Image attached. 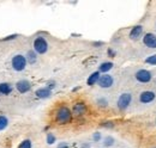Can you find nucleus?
<instances>
[{"label":"nucleus","mask_w":156,"mask_h":148,"mask_svg":"<svg viewBox=\"0 0 156 148\" xmlns=\"http://www.w3.org/2000/svg\"><path fill=\"white\" fill-rule=\"evenodd\" d=\"M71 119H72V112H71V110L66 105L59 106L57 111H55V122L58 124L64 126V124L70 123Z\"/></svg>","instance_id":"f257e3e1"},{"label":"nucleus","mask_w":156,"mask_h":148,"mask_svg":"<svg viewBox=\"0 0 156 148\" xmlns=\"http://www.w3.org/2000/svg\"><path fill=\"white\" fill-rule=\"evenodd\" d=\"M27 65H28L27 59H25V56L22 55V54H16V55L11 59V66H12V68L16 72L24 71L27 68Z\"/></svg>","instance_id":"f03ea898"},{"label":"nucleus","mask_w":156,"mask_h":148,"mask_svg":"<svg viewBox=\"0 0 156 148\" xmlns=\"http://www.w3.org/2000/svg\"><path fill=\"white\" fill-rule=\"evenodd\" d=\"M33 47H34V52L36 53V54H46L47 52H48V42H47V39L44 38V37L42 36H39L35 38V41H34V44H33Z\"/></svg>","instance_id":"7ed1b4c3"},{"label":"nucleus","mask_w":156,"mask_h":148,"mask_svg":"<svg viewBox=\"0 0 156 148\" xmlns=\"http://www.w3.org/2000/svg\"><path fill=\"white\" fill-rule=\"evenodd\" d=\"M131 102H132V94H131V93L125 92V93H122V94H120L117 100L118 109L120 111L126 110V109L130 106Z\"/></svg>","instance_id":"20e7f679"},{"label":"nucleus","mask_w":156,"mask_h":148,"mask_svg":"<svg viewBox=\"0 0 156 148\" xmlns=\"http://www.w3.org/2000/svg\"><path fill=\"white\" fill-rule=\"evenodd\" d=\"M135 78H136L137 81L140 82V84H148V82L151 81L153 74H151L150 71H148V69H139L135 74Z\"/></svg>","instance_id":"39448f33"},{"label":"nucleus","mask_w":156,"mask_h":148,"mask_svg":"<svg viewBox=\"0 0 156 148\" xmlns=\"http://www.w3.org/2000/svg\"><path fill=\"white\" fill-rule=\"evenodd\" d=\"M114 84V78L111 74H103L100 76L98 81V85L101 89H111Z\"/></svg>","instance_id":"423d86ee"},{"label":"nucleus","mask_w":156,"mask_h":148,"mask_svg":"<svg viewBox=\"0 0 156 148\" xmlns=\"http://www.w3.org/2000/svg\"><path fill=\"white\" fill-rule=\"evenodd\" d=\"M87 110H88V108H87V104L84 102H77V103L73 104L71 112H72V116L80 117V116L87 113Z\"/></svg>","instance_id":"0eeeda50"},{"label":"nucleus","mask_w":156,"mask_h":148,"mask_svg":"<svg viewBox=\"0 0 156 148\" xmlns=\"http://www.w3.org/2000/svg\"><path fill=\"white\" fill-rule=\"evenodd\" d=\"M16 90L22 94L28 93L31 90V82L27 79H22V80L16 82Z\"/></svg>","instance_id":"6e6552de"},{"label":"nucleus","mask_w":156,"mask_h":148,"mask_svg":"<svg viewBox=\"0 0 156 148\" xmlns=\"http://www.w3.org/2000/svg\"><path fill=\"white\" fill-rule=\"evenodd\" d=\"M156 99V93L154 91H143L139 94V102L142 104H149Z\"/></svg>","instance_id":"1a4fd4ad"},{"label":"nucleus","mask_w":156,"mask_h":148,"mask_svg":"<svg viewBox=\"0 0 156 148\" xmlns=\"http://www.w3.org/2000/svg\"><path fill=\"white\" fill-rule=\"evenodd\" d=\"M143 31H144L143 25H135V26L130 30V34H129L130 39H131V41H138L140 37L143 36Z\"/></svg>","instance_id":"9d476101"},{"label":"nucleus","mask_w":156,"mask_h":148,"mask_svg":"<svg viewBox=\"0 0 156 148\" xmlns=\"http://www.w3.org/2000/svg\"><path fill=\"white\" fill-rule=\"evenodd\" d=\"M143 43L145 47L151 48V49H156V35L148 32L143 36Z\"/></svg>","instance_id":"9b49d317"},{"label":"nucleus","mask_w":156,"mask_h":148,"mask_svg":"<svg viewBox=\"0 0 156 148\" xmlns=\"http://www.w3.org/2000/svg\"><path fill=\"white\" fill-rule=\"evenodd\" d=\"M36 97L40 98V99H47V98H49L51 96H52V91L51 90H48L47 87H40L36 90Z\"/></svg>","instance_id":"f8f14e48"},{"label":"nucleus","mask_w":156,"mask_h":148,"mask_svg":"<svg viewBox=\"0 0 156 148\" xmlns=\"http://www.w3.org/2000/svg\"><path fill=\"white\" fill-rule=\"evenodd\" d=\"M13 90L12 85L9 82H0V96H9Z\"/></svg>","instance_id":"ddd939ff"},{"label":"nucleus","mask_w":156,"mask_h":148,"mask_svg":"<svg viewBox=\"0 0 156 148\" xmlns=\"http://www.w3.org/2000/svg\"><path fill=\"white\" fill-rule=\"evenodd\" d=\"M113 62H109V61H106V62H102L100 66H98V72L103 74H108V72L113 68Z\"/></svg>","instance_id":"4468645a"},{"label":"nucleus","mask_w":156,"mask_h":148,"mask_svg":"<svg viewBox=\"0 0 156 148\" xmlns=\"http://www.w3.org/2000/svg\"><path fill=\"white\" fill-rule=\"evenodd\" d=\"M100 76H101V73H100L98 71L94 72V73H91L90 75H89L88 80H87V85H88V86H94L95 84H98Z\"/></svg>","instance_id":"2eb2a0df"},{"label":"nucleus","mask_w":156,"mask_h":148,"mask_svg":"<svg viewBox=\"0 0 156 148\" xmlns=\"http://www.w3.org/2000/svg\"><path fill=\"white\" fill-rule=\"evenodd\" d=\"M25 59H27V62H28V63L34 65V63H36V61H37V54H36L34 50H29V52L27 53V55H25Z\"/></svg>","instance_id":"dca6fc26"},{"label":"nucleus","mask_w":156,"mask_h":148,"mask_svg":"<svg viewBox=\"0 0 156 148\" xmlns=\"http://www.w3.org/2000/svg\"><path fill=\"white\" fill-rule=\"evenodd\" d=\"M114 142H115V140H114V137L113 136H106L105 139H103V146L105 147H112L113 145H114Z\"/></svg>","instance_id":"f3484780"},{"label":"nucleus","mask_w":156,"mask_h":148,"mask_svg":"<svg viewBox=\"0 0 156 148\" xmlns=\"http://www.w3.org/2000/svg\"><path fill=\"white\" fill-rule=\"evenodd\" d=\"M96 104H98V106L100 108H107L108 106V99L107 98H105V97H100L96 99Z\"/></svg>","instance_id":"a211bd4d"},{"label":"nucleus","mask_w":156,"mask_h":148,"mask_svg":"<svg viewBox=\"0 0 156 148\" xmlns=\"http://www.w3.org/2000/svg\"><path fill=\"white\" fill-rule=\"evenodd\" d=\"M9 126V118L6 116H0V131L4 129H6Z\"/></svg>","instance_id":"6ab92c4d"},{"label":"nucleus","mask_w":156,"mask_h":148,"mask_svg":"<svg viewBox=\"0 0 156 148\" xmlns=\"http://www.w3.org/2000/svg\"><path fill=\"white\" fill-rule=\"evenodd\" d=\"M46 141H47V143H48V145H53V143H55L57 137L54 136V134L48 133V134H47V136H46Z\"/></svg>","instance_id":"aec40b11"},{"label":"nucleus","mask_w":156,"mask_h":148,"mask_svg":"<svg viewBox=\"0 0 156 148\" xmlns=\"http://www.w3.org/2000/svg\"><path fill=\"white\" fill-rule=\"evenodd\" d=\"M145 62H147L148 65H150V66H156V54L148 56V57L145 59Z\"/></svg>","instance_id":"412c9836"},{"label":"nucleus","mask_w":156,"mask_h":148,"mask_svg":"<svg viewBox=\"0 0 156 148\" xmlns=\"http://www.w3.org/2000/svg\"><path fill=\"white\" fill-rule=\"evenodd\" d=\"M33 147V143H31V140H23L20 143L18 148H31Z\"/></svg>","instance_id":"4be33fe9"},{"label":"nucleus","mask_w":156,"mask_h":148,"mask_svg":"<svg viewBox=\"0 0 156 148\" xmlns=\"http://www.w3.org/2000/svg\"><path fill=\"white\" fill-rule=\"evenodd\" d=\"M101 139H102V135H101V133H100V131H96V133H94V134H93V140H94L95 142L101 141Z\"/></svg>","instance_id":"5701e85b"},{"label":"nucleus","mask_w":156,"mask_h":148,"mask_svg":"<svg viewBox=\"0 0 156 148\" xmlns=\"http://www.w3.org/2000/svg\"><path fill=\"white\" fill-rule=\"evenodd\" d=\"M55 86H57V82H55V81H53V80H49V81L47 82V86H46V87H47L48 90H51V91H52L53 89H55Z\"/></svg>","instance_id":"b1692460"},{"label":"nucleus","mask_w":156,"mask_h":148,"mask_svg":"<svg viewBox=\"0 0 156 148\" xmlns=\"http://www.w3.org/2000/svg\"><path fill=\"white\" fill-rule=\"evenodd\" d=\"M101 126L105 127V128H113L114 127V123L113 122H103Z\"/></svg>","instance_id":"393cba45"},{"label":"nucleus","mask_w":156,"mask_h":148,"mask_svg":"<svg viewBox=\"0 0 156 148\" xmlns=\"http://www.w3.org/2000/svg\"><path fill=\"white\" fill-rule=\"evenodd\" d=\"M18 37V35H10V36L5 37L4 38V41H11V39H16Z\"/></svg>","instance_id":"a878e982"},{"label":"nucleus","mask_w":156,"mask_h":148,"mask_svg":"<svg viewBox=\"0 0 156 148\" xmlns=\"http://www.w3.org/2000/svg\"><path fill=\"white\" fill-rule=\"evenodd\" d=\"M57 148H69V145L66 142H61V143H59Z\"/></svg>","instance_id":"bb28decb"},{"label":"nucleus","mask_w":156,"mask_h":148,"mask_svg":"<svg viewBox=\"0 0 156 148\" xmlns=\"http://www.w3.org/2000/svg\"><path fill=\"white\" fill-rule=\"evenodd\" d=\"M107 53H108V55L111 56V57H114V56H115V52H114L113 49H108Z\"/></svg>","instance_id":"cd10ccee"},{"label":"nucleus","mask_w":156,"mask_h":148,"mask_svg":"<svg viewBox=\"0 0 156 148\" xmlns=\"http://www.w3.org/2000/svg\"><path fill=\"white\" fill-rule=\"evenodd\" d=\"M103 44V42H94V45L95 47H100V45H102Z\"/></svg>","instance_id":"c85d7f7f"}]
</instances>
